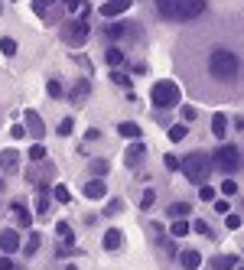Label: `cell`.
<instances>
[{"mask_svg":"<svg viewBox=\"0 0 244 270\" xmlns=\"http://www.w3.org/2000/svg\"><path fill=\"white\" fill-rule=\"evenodd\" d=\"M176 62L186 75V85L199 98H231L241 92V30L205 26L183 39Z\"/></svg>","mask_w":244,"mask_h":270,"instance_id":"6da1fadb","label":"cell"},{"mask_svg":"<svg viewBox=\"0 0 244 270\" xmlns=\"http://www.w3.org/2000/svg\"><path fill=\"white\" fill-rule=\"evenodd\" d=\"M163 20L173 23H192L208 10V0H153Z\"/></svg>","mask_w":244,"mask_h":270,"instance_id":"7a4b0ae2","label":"cell"},{"mask_svg":"<svg viewBox=\"0 0 244 270\" xmlns=\"http://www.w3.org/2000/svg\"><path fill=\"white\" fill-rule=\"evenodd\" d=\"M179 169H183V176L189 179V183L205 186L208 176H212V160H208V153L195 150V153H186L183 160H179Z\"/></svg>","mask_w":244,"mask_h":270,"instance_id":"3957f363","label":"cell"},{"mask_svg":"<svg viewBox=\"0 0 244 270\" xmlns=\"http://www.w3.org/2000/svg\"><path fill=\"white\" fill-rule=\"evenodd\" d=\"M150 101H153V105H156L159 111H166V108H176L179 101H183V88H179L176 81L163 78V81H156V85L150 88Z\"/></svg>","mask_w":244,"mask_h":270,"instance_id":"277c9868","label":"cell"},{"mask_svg":"<svg viewBox=\"0 0 244 270\" xmlns=\"http://www.w3.org/2000/svg\"><path fill=\"white\" fill-rule=\"evenodd\" d=\"M208 160H212V169L228 172V176H231V172L241 169V150L234 147V143H225V147H218Z\"/></svg>","mask_w":244,"mask_h":270,"instance_id":"5b68a950","label":"cell"},{"mask_svg":"<svg viewBox=\"0 0 244 270\" xmlns=\"http://www.w3.org/2000/svg\"><path fill=\"white\" fill-rule=\"evenodd\" d=\"M62 39H65L68 46H85L88 43V20H68L65 26H62Z\"/></svg>","mask_w":244,"mask_h":270,"instance_id":"8992f818","label":"cell"},{"mask_svg":"<svg viewBox=\"0 0 244 270\" xmlns=\"http://www.w3.org/2000/svg\"><path fill=\"white\" fill-rule=\"evenodd\" d=\"M104 39H130V36H140V30H137L134 23H111L101 30Z\"/></svg>","mask_w":244,"mask_h":270,"instance_id":"52a82bcc","label":"cell"},{"mask_svg":"<svg viewBox=\"0 0 244 270\" xmlns=\"http://www.w3.org/2000/svg\"><path fill=\"white\" fill-rule=\"evenodd\" d=\"M20 244H23V241H20L17 228H4V231H0V251H4V254H17Z\"/></svg>","mask_w":244,"mask_h":270,"instance_id":"ba28073f","label":"cell"},{"mask_svg":"<svg viewBox=\"0 0 244 270\" xmlns=\"http://www.w3.org/2000/svg\"><path fill=\"white\" fill-rule=\"evenodd\" d=\"M146 160V143H140V140H134L127 147V153H124V163H127V169H137Z\"/></svg>","mask_w":244,"mask_h":270,"instance_id":"9c48e42d","label":"cell"},{"mask_svg":"<svg viewBox=\"0 0 244 270\" xmlns=\"http://www.w3.org/2000/svg\"><path fill=\"white\" fill-rule=\"evenodd\" d=\"M130 7H134V0H108V4H101V17L114 20V17H121V13H127Z\"/></svg>","mask_w":244,"mask_h":270,"instance_id":"30bf717a","label":"cell"},{"mask_svg":"<svg viewBox=\"0 0 244 270\" xmlns=\"http://www.w3.org/2000/svg\"><path fill=\"white\" fill-rule=\"evenodd\" d=\"M88 92H92L88 78H78V81L72 85V92H68V101H72L75 108H78V105H85V101H88Z\"/></svg>","mask_w":244,"mask_h":270,"instance_id":"8fae6325","label":"cell"},{"mask_svg":"<svg viewBox=\"0 0 244 270\" xmlns=\"http://www.w3.org/2000/svg\"><path fill=\"white\" fill-rule=\"evenodd\" d=\"M26 134H33L36 140H43V134H46V124H43V117L36 114V111H26Z\"/></svg>","mask_w":244,"mask_h":270,"instance_id":"7c38bea8","label":"cell"},{"mask_svg":"<svg viewBox=\"0 0 244 270\" xmlns=\"http://www.w3.org/2000/svg\"><path fill=\"white\" fill-rule=\"evenodd\" d=\"M0 169H4L7 176L20 172V153L17 150H4V153H0Z\"/></svg>","mask_w":244,"mask_h":270,"instance_id":"4fadbf2b","label":"cell"},{"mask_svg":"<svg viewBox=\"0 0 244 270\" xmlns=\"http://www.w3.org/2000/svg\"><path fill=\"white\" fill-rule=\"evenodd\" d=\"M104 251H117V247L124 244V234H121V228H108V231H104Z\"/></svg>","mask_w":244,"mask_h":270,"instance_id":"5bb4252c","label":"cell"},{"mask_svg":"<svg viewBox=\"0 0 244 270\" xmlns=\"http://www.w3.org/2000/svg\"><path fill=\"white\" fill-rule=\"evenodd\" d=\"M179 264H183V270H199V267H202V254L189 247V251L179 254Z\"/></svg>","mask_w":244,"mask_h":270,"instance_id":"9a60e30c","label":"cell"},{"mask_svg":"<svg viewBox=\"0 0 244 270\" xmlns=\"http://www.w3.org/2000/svg\"><path fill=\"white\" fill-rule=\"evenodd\" d=\"M85 196L95 199V202L108 196V186H104V179H92V183H85Z\"/></svg>","mask_w":244,"mask_h":270,"instance_id":"2e32d148","label":"cell"},{"mask_svg":"<svg viewBox=\"0 0 244 270\" xmlns=\"http://www.w3.org/2000/svg\"><path fill=\"white\" fill-rule=\"evenodd\" d=\"M104 62H108L111 68H121L124 62H127V55H124V49H117V46H111V49L104 52Z\"/></svg>","mask_w":244,"mask_h":270,"instance_id":"e0dca14e","label":"cell"},{"mask_svg":"<svg viewBox=\"0 0 244 270\" xmlns=\"http://www.w3.org/2000/svg\"><path fill=\"white\" fill-rule=\"evenodd\" d=\"M212 134L218 137V140H225V137H228V117L225 114H215L212 117Z\"/></svg>","mask_w":244,"mask_h":270,"instance_id":"ac0fdd59","label":"cell"},{"mask_svg":"<svg viewBox=\"0 0 244 270\" xmlns=\"http://www.w3.org/2000/svg\"><path fill=\"white\" fill-rule=\"evenodd\" d=\"M117 134H121L124 140H140V127H137L134 121H124L121 127H117Z\"/></svg>","mask_w":244,"mask_h":270,"instance_id":"d6986e66","label":"cell"},{"mask_svg":"<svg viewBox=\"0 0 244 270\" xmlns=\"http://www.w3.org/2000/svg\"><path fill=\"white\" fill-rule=\"evenodd\" d=\"M49 209H52L49 189H39V196H36V212H39V218H46V215H49Z\"/></svg>","mask_w":244,"mask_h":270,"instance_id":"ffe728a7","label":"cell"},{"mask_svg":"<svg viewBox=\"0 0 244 270\" xmlns=\"http://www.w3.org/2000/svg\"><path fill=\"white\" fill-rule=\"evenodd\" d=\"M13 215H17V225L20 228H30L33 225V215L23 209V202H13Z\"/></svg>","mask_w":244,"mask_h":270,"instance_id":"44dd1931","label":"cell"},{"mask_svg":"<svg viewBox=\"0 0 244 270\" xmlns=\"http://www.w3.org/2000/svg\"><path fill=\"white\" fill-rule=\"evenodd\" d=\"M39 231H30V238H26V247H23V257H33V254L39 251Z\"/></svg>","mask_w":244,"mask_h":270,"instance_id":"7402d4cb","label":"cell"},{"mask_svg":"<svg viewBox=\"0 0 244 270\" xmlns=\"http://www.w3.org/2000/svg\"><path fill=\"white\" fill-rule=\"evenodd\" d=\"M189 231H192V228H189V221H183V218H176V221H173V228H170V234H173V238H186Z\"/></svg>","mask_w":244,"mask_h":270,"instance_id":"603a6c76","label":"cell"},{"mask_svg":"<svg viewBox=\"0 0 244 270\" xmlns=\"http://www.w3.org/2000/svg\"><path fill=\"white\" fill-rule=\"evenodd\" d=\"M189 209H192L189 202H173L170 205V218H186V215H189Z\"/></svg>","mask_w":244,"mask_h":270,"instance_id":"cb8c5ba5","label":"cell"},{"mask_svg":"<svg viewBox=\"0 0 244 270\" xmlns=\"http://www.w3.org/2000/svg\"><path fill=\"white\" fill-rule=\"evenodd\" d=\"M52 7H55V0H33V13H39V17H49Z\"/></svg>","mask_w":244,"mask_h":270,"instance_id":"d4e9b609","label":"cell"},{"mask_svg":"<svg viewBox=\"0 0 244 270\" xmlns=\"http://www.w3.org/2000/svg\"><path fill=\"white\" fill-rule=\"evenodd\" d=\"M186 134H189V127H186V124H173L170 127V140H186Z\"/></svg>","mask_w":244,"mask_h":270,"instance_id":"484cf974","label":"cell"},{"mask_svg":"<svg viewBox=\"0 0 244 270\" xmlns=\"http://www.w3.org/2000/svg\"><path fill=\"white\" fill-rule=\"evenodd\" d=\"M55 234H59L62 241H75V234H72V225H68V221H59V225H55Z\"/></svg>","mask_w":244,"mask_h":270,"instance_id":"4316f807","label":"cell"},{"mask_svg":"<svg viewBox=\"0 0 244 270\" xmlns=\"http://www.w3.org/2000/svg\"><path fill=\"white\" fill-rule=\"evenodd\" d=\"M72 130H75V121H72V117H62L59 127H55V134H59V137H68Z\"/></svg>","mask_w":244,"mask_h":270,"instance_id":"83f0119b","label":"cell"},{"mask_svg":"<svg viewBox=\"0 0 244 270\" xmlns=\"http://www.w3.org/2000/svg\"><path fill=\"white\" fill-rule=\"evenodd\" d=\"M111 78H114V85H121V88H127V92H130V75H127V72L114 68V72H111Z\"/></svg>","mask_w":244,"mask_h":270,"instance_id":"f1b7e54d","label":"cell"},{"mask_svg":"<svg viewBox=\"0 0 244 270\" xmlns=\"http://www.w3.org/2000/svg\"><path fill=\"white\" fill-rule=\"evenodd\" d=\"M0 52H4V55H17V39L4 36V39H0Z\"/></svg>","mask_w":244,"mask_h":270,"instance_id":"f546056e","label":"cell"},{"mask_svg":"<svg viewBox=\"0 0 244 270\" xmlns=\"http://www.w3.org/2000/svg\"><path fill=\"white\" fill-rule=\"evenodd\" d=\"M52 199H55V202H72V192H68V186H55V189H52Z\"/></svg>","mask_w":244,"mask_h":270,"instance_id":"4dcf8cb0","label":"cell"},{"mask_svg":"<svg viewBox=\"0 0 244 270\" xmlns=\"http://www.w3.org/2000/svg\"><path fill=\"white\" fill-rule=\"evenodd\" d=\"M46 92H49V98H62V95H65V92H62V81H59V78H49Z\"/></svg>","mask_w":244,"mask_h":270,"instance_id":"1f68e13d","label":"cell"},{"mask_svg":"<svg viewBox=\"0 0 244 270\" xmlns=\"http://www.w3.org/2000/svg\"><path fill=\"white\" fill-rule=\"evenodd\" d=\"M30 160L33 163H43L46 160V147H43V143H33V147H30Z\"/></svg>","mask_w":244,"mask_h":270,"instance_id":"d6a6232c","label":"cell"},{"mask_svg":"<svg viewBox=\"0 0 244 270\" xmlns=\"http://www.w3.org/2000/svg\"><path fill=\"white\" fill-rule=\"evenodd\" d=\"M153 202H156V189H146L140 196V209H153Z\"/></svg>","mask_w":244,"mask_h":270,"instance_id":"836d02e7","label":"cell"},{"mask_svg":"<svg viewBox=\"0 0 244 270\" xmlns=\"http://www.w3.org/2000/svg\"><path fill=\"white\" fill-rule=\"evenodd\" d=\"M108 169H111L108 160H92V172L95 176H108Z\"/></svg>","mask_w":244,"mask_h":270,"instance_id":"e575fe53","label":"cell"},{"mask_svg":"<svg viewBox=\"0 0 244 270\" xmlns=\"http://www.w3.org/2000/svg\"><path fill=\"white\" fill-rule=\"evenodd\" d=\"M221 196H238V183H234V179H225V183H221Z\"/></svg>","mask_w":244,"mask_h":270,"instance_id":"d590c367","label":"cell"},{"mask_svg":"<svg viewBox=\"0 0 244 270\" xmlns=\"http://www.w3.org/2000/svg\"><path fill=\"white\" fill-rule=\"evenodd\" d=\"M215 267H218V270H231V267H238V257H218V260H215Z\"/></svg>","mask_w":244,"mask_h":270,"instance_id":"8d00e7d4","label":"cell"},{"mask_svg":"<svg viewBox=\"0 0 244 270\" xmlns=\"http://www.w3.org/2000/svg\"><path fill=\"white\" fill-rule=\"evenodd\" d=\"M199 199H202V202H215V189H212V186H202V189H199Z\"/></svg>","mask_w":244,"mask_h":270,"instance_id":"74e56055","label":"cell"},{"mask_svg":"<svg viewBox=\"0 0 244 270\" xmlns=\"http://www.w3.org/2000/svg\"><path fill=\"white\" fill-rule=\"evenodd\" d=\"M192 231H199V234H205V238H212V228H208V221H195V225H189Z\"/></svg>","mask_w":244,"mask_h":270,"instance_id":"f35d334b","label":"cell"},{"mask_svg":"<svg viewBox=\"0 0 244 270\" xmlns=\"http://www.w3.org/2000/svg\"><path fill=\"white\" fill-rule=\"evenodd\" d=\"M225 225H228V231H238V228H241V215H228Z\"/></svg>","mask_w":244,"mask_h":270,"instance_id":"ab89813d","label":"cell"},{"mask_svg":"<svg viewBox=\"0 0 244 270\" xmlns=\"http://www.w3.org/2000/svg\"><path fill=\"white\" fill-rule=\"evenodd\" d=\"M163 163H166V169H179V156H173V153H166Z\"/></svg>","mask_w":244,"mask_h":270,"instance_id":"60d3db41","label":"cell"},{"mask_svg":"<svg viewBox=\"0 0 244 270\" xmlns=\"http://www.w3.org/2000/svg\"><path fill=\"white\" fill-rule=\"evenodd\" d=\"M228 209H231L228 199H218V202H215V212H221V215H228Z\"/></svg>","mask_w":244,"mask_h":270,"instance_id":"b9f144b4","label":"cell"},{"mask_svg":"<svg viewBox=\"0 0 244 270\" xmlns=\"http://www.w3.org/2000/svg\"><path fill=\"white\" fill-rule=\"evenodd\" d=\"M183 117H186V121H195L199 114H195V108H192V105H186V108H183Z\"/></svg>","mask_w":244,"mask_h":270,"instance_id":"7bdbcfd3","label":"cell"},{"mask_svg":"<svg viewBox=\"0 0 244 270\" xmlns=\"http://www.w3.org/2000/svg\"><path fill=\"white\" fill-rule=\"evenodd\" d=\"M104 212H108V215H117V212H121V202H117V199H114V202H108V209H104Z\"/></svg>","mask_w":244,"mask_h":270,"instance_id":"ee69618b","label":"cell"},{"mask_svg":"<svg viewBox=\"0 0 244 270\" xmlns=\"http://www.w3.org/2000/svg\"><path fill=\"white\" fill-rule=\"evenodd\" d=\"M10 134H13V140H20V137H23V134H26V127H23V124H17V127H13V130H10Z\"/></svg>","mask_w":244,"mask_h":270,"instance_id":"f6af8a7d","label":"cell"},{"mask_svg":"<svg viewBox=\"0 0 244 270\" xmlns=\"http://www.w3.org/2000/svg\"><path fill=\"white\" fill-rule=\"evenodd\" d=\"M85 140H92V143H95V140H101V130H95V127H92V130L85 134Z\"/></svg>","mask_w":244,"mask_h":270,"instance_id":"bcb514c9","label":"cell"},{"mask_svg":"<svg viewBox=\"0 0 244 270\" xmlns=\"http://www.w3.org/2000/svg\"><path fill=\"white\" fill-rule=\"evenodd\" d=\"M0 270H13V260L10 257H0Z\"/></svg>","mask_w":244,"mask_h":270,"instance_id":"7dc6e473","label":"cell"},{"mask_svg":"<svg viewBox=\"0 0 244 270\" xmlns=\"http://www.w3.org/2000/svg\"><path fill=\"white\" fill-rule=\"evenodd\" d=\"M62 4H65L68 10H75V7H82V0H62Z\"/></svg>","mask_w":244,"mask_h":270,"instance_id":"c3c4849f","label":"cell"},{"mask_svg":"<svg viewBox=\"0 0 244 270\" xmlns=\"http://www.w3.org/2000/svg\"><path fill=\"white\" fill-rule=\"evenodd\" d=\"M0 17H4V0H0Z\"/></svg>","mask_w":244,"mask_h":270,"instance_id":"681fc988","label":"cell"},{"mask_svg":"<svg viewBox=\"0 0 244 270\" xmlns=\"http://www.w3.org/2000/svg\"><path fill=\"white\" fill-rule=\"evenodd\" d=\"M65 270H78V267H65Z\"/></svg>","mask_w":244,"mask_h":270,"instance_id":"f907efd6","label":"cell"},{"mask_svg":"<svg viewBox=\"0 0 244 270\" xmlns=\"http://www.w3.org/2000/svg\"><path fill=\"white\" fill-rule=\"evenodd\" d=\"M13 270H17V267H13Z\"/></svg>","mask_w":244,"mask_h":270,"instance_id":"816d5d0a","label":"cell"}]
</instances>
